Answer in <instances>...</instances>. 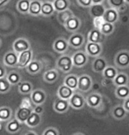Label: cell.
I'll use <instances>...</instances> for the list:
<instances>
[{
    "label": "cell",
    "instance_id": "obj_1",
    "mask_svg": "<svg viewBox=\"0 0 129 135\" xmlns=\"http://www.w3.org/2000/svg\"><path fill=\"white\" fill-rule=\"evenodd\" d=\"M56 67L64 73H68L73 67L72 57L66 54H62L56 61Z\"/></svg>",
    "mask_w": 129,
    "mask_h": 135
},
{
    "label": "cell",
    "instance_id": "obj_2",
    "mask_svg": "<svg viewBox=\"0 0 129 135\" xmlns=\"http://www.w3.org/2000/svg\"><path fill=\"white\" fill-rule=\"evenodd\" d=\"M114 65L120 69H126L129 67V50H121L117 52L114 57Z\"/></svg>",
    "mask_w": 129,
    "mask_h": 135
},
{
    "label": "cell",
    "instance_id": "obj_3",
    "mask_svg": "<svg viewBox=\"0 0 129 135\" xmlns=\"http://www.w3.org/2000/svg\"><path fill=\"white\" fill-rule=\"evenodd\" d=\"M73 64L74 67L77 68H82L87 65L88 62V56L85 50H78L75 53H73L72 56Z\"/></svg>",
    "mask_w": 129,
    "mask_h": 135
},
{
    "label": "cell",
    "instance_id": "obj_4",
    "mask_svg": "<svg viewBox=\"0 0 129 135\" xmlns=\"http://www.w3.org/2000/svg\"><path fill=\"white\" fill-rule=\"evenodd\" d=\"M86 42L85 37L82 33L76 32L73 33L70 35V37L68 38V43H69V46L72 47L73 49H80L82 46H84Z\"/></svg>",
    "mask_w": 129,
    "mask_h": 135
},
{
    "label": "cell",
    "instance_id": "obj_5",
    "mask_svg": "<svg viewBox=\"0 0 129 135\" xmlns=\"http://www.w3.org/2000/svg\"><path fill=\"white\" fill-rule=\"evenodd\" d=\"M85 52L87 53L88 57H97L103 52V45L102 43L97 42H88L85 45Z\"/></svg>",
    "mask_w": 129,
    "mask_h": 135
},
{
    "label": "cell",
    "instance_id": "obj_6",
    "mask_svg": "<svg viewBox=\"0 0 129 135\" xmlns=\"http://www.w3.org/2000/svg\"><path fill=\"white\" fill-rule=\"evenodd\" d=\"M93 86V80L89 75L83 74L79 76L77 89L80 92H88Z\"/></svg>",
    "mask_w": 129,
    "mask_h": 135
},
{
    "label": "cell",
    "instance_id": "obj_7",
    "mask_svg": "<svg viewBox=\"0 0 129 135\" xmlns=\"http://www.w3.org/2000/svg\"><path fill=\"white\" fill-rule=\"evenodd\" d=\"M18 60H19V53L15 52L13 50H9L4 55L3 64L6 67L13 68L18 66Z\"/></svg>",
    "mask_w": 129,
    "mask_h": 135
},
{
    "label": "cell",
    "instance_id": "obj_8",
    "mask_svg": "<svg viewBox=\"0 0 129 135\" xmlns=\"http://www.w3.org/2000/svg\"><path fill=\"white\" fill-rule=\"evenodd\" d=\"M70 107L74 109H82L84 108V106L87 104L86 103V98L84 95L80 93L75 92L72 95V97L69 100Z\"/></svg>",
    "mask_w": 129,
    "mask_h": 135
},
{
    "label": "cell",
    "instance_id": "obj_9",
    "mask_svg": "<svg viewBox=\"0 0 129 135\" xmlns=\"http://www.w3.org/2000/svg\"><path fill=\"white\" fill-rule=\"evenodd\" d=\"M69 43L68 40L65 39V37H59L53 42L52 48L55 52L59 54H65L69 49Z\"/></svg>",
    "mask_w": 129,
    "mask_h": 135
},
{
    "label": "cell",
    "instance_id": "obj_10",
    "mask_svg": "<svg viewBox=\"0 0 129 135\" xmlns=\"http://www.w3.org/2000/svg\"><path fill=\"white\" fill-rule=\"evenodd\" d=\"M29 49H31V44L29 41L25 37L18 38L12 43V50L17 53L23 52Z\"/></svg>",
    "mask_w": 129,
    "mask_h": 135
},
{
    "label": "cell",
    "instance_id": "obj_11",
    "mask_svg": "<svg viewBox=\"0 0 129 135\" xmlns=\"http://www.w3.org/2000/svg\"><path fill=\"white\" fill-rule=\"evenodd\" d=\"M65 28L66 29V31L71 33H76L79 31V29L82 27V20H80V18H78L75 15H73L70 19L65 23L64 25Z\"/></svg>",
    "mask_w": 129,
    "mask_h": 135
},
{
    "label": "cell",
    "instance_id": "obj_12",
    "mask_svg": "<svg viewBox=\"0 0 129 135\" xmlns=\"http://www.w3.org/2000/svg\"><path fill=\"white\" fill-rule=\"evenodd\" d=\"M30 98H31L34 105H39V104H44L46 102L47 95L44 90L41 88H36L34 89L30 94Z\"/></svg>",
    "mask_w": 129,
    "mask_h": 135
},
{
    "label": "cell",
    "instance_id": "obj_13",
    "mask_svg": "<svg viewBox=\"0 0 129 135\" xmlns=\"http://www.w3.org/2000/svg\"><path fill=\"white\" fill-rule=\"evenodd\" d=\"M33 60V50L29 49L23 52L19 53V60H18V68H26L27 65Z\"/></svg>",
    "mask_w": 129,
    "mask_h": 135
},
{
    "label": "cell",
    "instance_id": "obj_14",
    "mask_svg": "<svg viewBox=\"0 0 129 135\" xmlns=\"http://www.w3.org/2000/svg\"><path fill=\"white\" fill-rule=\"evenodd\" d=\"M103 101V96L99 93H92L86 98L87 105L91 109H97L101 105Z\"/></svg>",
    "mask_w": 129,
    "mask_h": 135
},
{
    "label": "cell",
    "instance_id": "obj_15",
    "mask_svg": "<svg viewBox=\"0 0 129 135\" xmlns=\"http://www.w3.org/2000/svg\"><path fill=\"white\" fill-rule=\"evenodd\" d=\"M103 19H104L105 22L116 24L118 21V19H120V12L115 8L109 7V8L106 9V11L104 12Z\"/></svg>",
    "mask_w": 129,
    "mask_h": 135
},
{
    "label": "cell",
    "instance_id": "obj_16",
    "mask_svg": "<svg viewBox=\"0 0 129 135\" xmlns=\"http://www.w3.org/2000/svg\"><path fill=\"white\" fill-rule=\"evenodd\" d=\"M108 63L107 60L105 59L103 57H95L94 61L92 63V70L95 73H103V72L104 71V69L107 67Z\"/></svg>",
    "mask_w": 129,
    "mask_h": 135
},
{
    "label": "cell",
    "instance_id": "obj_17",
    "mask_svg": "<svg viewBox=\"0 0 129 135\" xmlns=\"http://www.w3.org/2000/svg\"><path fill=\"white\" fill-rule=\"evenodd\" d=\"M74 93H75V90L70 88L69 86H65V84H62V85L59 88V89H58L57 95H58V97L60 99L69 101L70 98L72 97V95Z\"/></svg>",
    "mask_w": 129,
    "mask_h": 135
},
{
    "label": "cell",
    "instance_id": "obj_18",
    "mask_svg": "<svg viewBox=\"0 0 129 135\" xmlns=\"http://www.w3.org/2000/svg\"><path fill=\"white\" fill-rule=\"evenodd\" d=\"M21 127H22V124L14 117V118H11L9 121L6 122V131L12 134L17 133V132L21 129Z\"/></svg>",
    "mask_w": 129,
    "mask_h": 135
},
{
    "label": "cell",
    "instance_id": "obj_19",
    "mask_svg": "<svg viewBox=\"0 0 129 135\" xmlns=\"http://www.w3.org/2000/svg\"><path fill=\"white\" fill-rule=\"evenodd\" d=\"M33 109L32 108H21L19 107L15 112V118L21 122V124H25L30 114L32 113Z\"/></svg>",
    "mask_w": 129,
    "mask_h": 135
},
{
    "label": "cell",
    "instance_id": "obj_20",
    "mask_svg": "<svg viewBox=\"0 0 129 135\" xmlns=\"http://www.w3.org/2000/svg\"><path fill=\"white\" fill-rule=\"evenodd\" d=\"M53 109L57 113L63 114L65 113L68 109H70V103L69 101L67 100H63V99L59 98L57 101L54 102L53 103Z\"/></svg>",
    "mask_w": 129,
    "mask_h": 135
},
{
    "label": "cell",
    "instance_id": "obj_21",
    "mask_svg": "<svg viewBox=\"0 0 129 135\" xmlns=\"http://www.w3.org/2000/svg\"><path fill=\"white\" fill-rule=\"evenodd\" d=\"M42 4V0H31V2H30L28 15L33 16V17L41 16Z\"/></svg>",
    "mask_w": 129,
    "mask_h": 135
},
{
    "label": "cell",
    "instance_id": "obj_22",
    "mask_svg": "<svg viewBox=\"0 0 129 135\" xmlns=\"http://www.w3.org/2000/svg\"><path fill=\"white\" fill-rule=\"evenodd\" d=\"M25 69H26L27 73H29V74H31V75H35L41 73V71L42 69V65L39 60L33 59L31 62L27 65V66Z\"/></svg>",
    "mask_w": 129,
    "mask_h": 135
},
{
    "label": "cell",
    "instance_id": "obj_23",
    "mask_svg": "<svg viewBox=\"0 0 129 135\" xmlns=\"http://www.w3.org/2000/svg\"><path fill=\"white\" fill-rule=\"evenodd\" d=\"M106 8L103 4H93L89 7V14L93 19L97 17H103Z\"/></svg>",
    "mask_w": 129,
    "mask_h": 135
},
{
    "label": "cell",
    "instance_id": "obj_24",
    "mask_svg": "<svg viewBox=\"0 0 129 135\" xmlns=\"http://www.w3.org/2000/svg\"><path fill=\"white\" fill-rule=\"evenodd\" d=\"M17 86H18V92L23 95H30L32 93V91L34 90L33 84L30 81L27 80H21Z\"/></svg>",
    "mask_w": 129,
    "mask_h": 135
},
{
    "label": "cell",
    "instance_id": "obj_25",
    "mask_svg": "<svg viewBox=\"0 0 129 135\" xmlns=\"http://www.w3.org/2000/svg\"><path fill=\"white\" fill-rule=\"evenodd\" d=\"M41 122H42V115H40V114L36 113V112L33 110L25 124L28 127H30V128H35V127H37L41 124Z\"/></svg>",
    "mask_w": 129,
    "mask_h": 135
},
{
    "label": "cell",
    "instance_id": "obj_26",
    "mask_svg": "<svg viewBox=\"0 0 129 135\" xmlns=\"http://www.w3.org/2000/svg\"><path fill=\"white\" fill-rule=\"evenodd\" d=\"M55 12L53 3L50 1H42V11H41V16L44 18H49L52 16Z\"/></svg>",
    "mask_w": 129,
    "mask_h": 135
},
{
    "label": "cell",
    "instance_id": "obj_27",
    "mask_svg": "<svg viewBox=\"0 0 129 135\" xmlns=\"http://www.w3.org/2000/svg\"><path fill=\"white\" fill-rule=\"evenodd\" d=\"M103 35L99 29L94 28L90 30L88 34V42H97V43H102L103 41Z\"/></svg>",
    "mask_w": 129,
    "mask_h": 135
},
{
    "label": "cell",
    "instance_id": "obj_28",
    "mask_svg": "<svg viewBox=\"0 0 129 135\" xmlns=\"http://www.w3.org/2000/svg\"><path fill=\"white\" fill-rule=\"evenodd\" d=\"M59 73L57 69H50L47 70L44 73L42 79L47 83H54L59 79Z\"/></svg>",
    "mask_w": 129,
    "mask_h": 135
},
{
    "label": "cell",
    "instance_id": "obj_29",
    "mask_svg": "<svg viewBox=\"0 0 129 135\" xmlns=\"http://www.w3.org/2000/svg\"><path fill=\"white\" fill-rule=\"evenodd\" d=\"M78 79H79V77H78L76 74H74V73H70V74L65 76L63 84H65V86H69L70 88L75 90V89H77L78 88Z\"/></svg>",
    "mask_w": 129,
    "mask_h": 135
},
{
    "label": "cell",
    "instance_id": "obj_30",
    "mask_svg": "<svg viewBox=\"0 0 129 135\" xmlns=\"http://www.w3.org/2000/svg\"><path fill=\"white\" fill-rule=\"evenodd\" d=\"M53 6H54L55 12H63L67 9H70L71 2L70 0H53Z\"/></svg>",
    "mask_w": 129,
    "mask_h": 135
},
{
    "label": "cell",
    "instance_id": "obj_31",
    "mask_svg": "<svg viewBox=\"0 0 129 135\" xmlns=\"http://www.w3.org/2000/svg\"><path fill=\"white\" fill-rule=\"evenodd\" d=\"M118 73V68L116 66L113 65H107V67L105 68L104 71L103 72V79H107V80H112L115 79V77L117 76Z\"/></svg>",
    "mask_w": 129,
    "mask_h": 135
},
{
    "label": "cell",
    "instance_id": "obj_32",
    "mask_svg": "<svg viewBox=\"0 0 129 135\" xmlns=\"http://www.w3.org/2000/svg\"><path fill=\"white\" fill-rule=\"evenodd\" d=\"M115 95L116 97L120 99V100H125L129 97V86H116L115 89Z\"/></svg>",
    "mask_w": 129,
    "mask_h": 135
},
{
    "label": "cell",
    "instance_id": "obj_33",
    "mask_svg": "<svg viewBox=\"0 0 129 135\" xmlns=\"http://www.w3.org/2000/svg\"><path fill=\"white\" fill-rule=\"evenodd\" d=\"M126 113L127 111L126 110L123 105H117L112 109V115L115 119L117 120H121V119L125 118L126 117Z\"/></svg>",
    "mask_w": 129,
    "mask_h": 135
},
{
    "label": "cell",
    "instance_id": "obj_34",
    "mask_svg": "<svg viewBox=\"0 0 129 135\" xmlns=\"http://www.w3.org/2000/svg\"><path fill=\"white\" fill-rule=\"evenodd\" d=\"M6 79L12 86H16L21 81V75L18 71H11L7 73Z\"/></svg>",
    "mask_w": 129,
    "mask_h": 135
},
{
    "label": "cell",
    "instance_id": "obj_35",
    "mask_svg": "<svg viewBox=\"0 0 129 135\" xmlns=\"http://www.w3.org/2000/svg\"><path fill=\"white\" fill-rule=\"evenodd\" d=\"M30 2H31V0H18L16 4V8L18 12L24 15L28 14Z\"/></svg>",
    "mask_w": 129,
    "mask_h": 135
},
{
    "label": "cell",
    "instance_id": "obj_36",
    "mask_svg": "<svg viewBox=\"0 0 129 135\" xmlns=\"http://www.w3.org/2000/svg\"><path fill=\"white\" fill-rule=\"evenodd\" d=\"M129 83V77L128 75L125 73H118L115 79L113 80V84L116 86H126L128 85Z\"/></svg>",
    "mask_w": 129,
    "mask_h": 135
},
{
    "label": "cell",
    "instance_id": "obj_37",
    "mask_svg": "<svg viewBox=\"0 0 129 135\" xmlns=\"http://www.w3.org/2000/svg\"><path fill=\"white\" fill-rule=\"evenodd\" d=\"M12 118V110L8 106L0 107V121L7 122Z\"/></svg>",
    "mask_w": 129,
    "mask_h": 135
},
{
    "label": "cell",
    "instance_id": "obj_38",
    "mask_svg": "<svg viewBox=\"0 0 129 135\" xmlns=\"http://www.w3.org/2000/svg\"><path fill=\"white\" fill-rule=\"evenodd\" d=\"M73 15H74L73 14V12L71 11L70 9H67V10H65V11L58 12L57 17H58V20H59V23L64 26L65 22L68 20V19H70Z\"/></svg>",
    "mask_w": 129,
    "mask_h": 135
},
{
    "label": "cell",
    "instance_id": "obj_39",
    "mask_svg": "<svg viewBox=\"0 0 129 135\" xmlns=\"http://www.w3.org/2000/svg\"><path fill=\"white\" fill-rule=\"evenodd\" d=\"M115 30V26L114 24L109 23V22H104L102 27L100 28L101 33L104 35V36H108V35H111L114 32Z\"/></svg>",
    "mask_w": 129,
    "mask_h": 135
},
{
    "label": "cell",
    "instance_id": "obj_40",
    "mask_svg": "<svg viewBox=\"0 0 129 135\" xmlns=\"http://www.w3.org/2000/svg\"><path fill=\"white\" fill-rule=\"evenodd\" d=\"M11 88H12V85L10 84L9 81L7 80L6 77L0 79V94H1V95L7 94L11 90Z\"/></svg>",
    "mask_w": 129,
    "mask_h": 135
},
{
    "label": "cell",
    "instance_id": "obj_41",
    "mask_svg": "<svg viewBox=\"0 0 129 135\" xmlns=\"http://www.w3.org/2000/svg\"><path fill=\"white\" fill-rule=\"evenodd\" d=\"M107 2L109 6L117 9L118 12L121 11V9L126 4L125 0H107Z\"/></svg>",
    "mask_w": 129,
    "mask_h": 135
},
{
    "label": "cell",
    "instance_id": "obj_42",
    "mask_svg": "<svg viewBox=\"0 0 129 135\" xmlns=\"http://www.w3.org/2000/svg\"><path fill=\"white\" fill-rule=\"evenodd\" d=\"M104 22H105V20L103 19V17H97L93 19V25H94V27L99 30L101 27H102Z\"/></svg>",
    "mask_w": 129,
    "mask_h": 135
},
{
    "label": "cell",
    "instance_id": "obj_43",
    "mask_svg": "<svg viewBox=\"0 0 129 135\" xmlns=\"http://www.w3.org/2000/svg\"><path fill=\"white\" fill-rule=\"evenodd\" d=\"M33 102L30 97H25L22 99L21 104H20V107L21 108H32L33 109Z\"/></svg>",
    "mask_w": 129,
    "mask_h": 135
},
{
    "label": "cell",
    "instance_id": "obj_44",
    "mask_svg": "<svg viewBox=\"0 0 129 135\" xmlns=\"http://www.w3.org/2000/svg\"><path fill=\"white\" fill-rule=\"evenodd\" d=\"M42 135H59V132L57 128L50 126V127L45 128L44 131L42 132Z\"/></svg>",
    "mask_w": 129,
    "mask_h": 135
},
{
    "label": "cell",
    "instance_id": "obj_45",
    "mask_svg": "<svg viewBox=\"0 0 129 135\" xmlns=\"http://www.w3.org/2000/svg\"><path fill=\"white\" fill-rule=\"evenodd\" d=\"M76 2L80 6L84 7V8H89L93 4L92 0H76Z\"/></svg>",
    "mask_w": 129,
    "mask_h": 135
},
{
    "label": "cell",
    "instance_id": "obj_46",
    "mask_svg": "<svg viewBox=\"0 0 129 135\" xmlns=\"http://www.w3.org/2000/svg\"><path fill=\"white\" fill-rule=\"evenodd\" d=\"M44 104H39V105H35V107L33 108V110L36 113L40 114V115H42V113L44 112Z\"/></svg>",
    "mask_w": 129,
    "mask_h": 135
},
{
    "label": "cell",
    "instance_id": "obj_47",
    "mask_svg": "<svg viewBox=\"0 0 129 135\" xmlns=\"http://www.w3.org/2000/svg\"><path fill=\"white\" fill-rule=\"evenodd\" d=\"M7 74L6 69V65L4 64L0 63V79L2 78H6Z\"/></svg>",
    "mask_w": 129,
    "mask_h": 135
},
{
    "label": "cell",
    "instance_id": "obj_48",
    "mask_svg": "<svg viewBox=\"0 0 129 135\" xmlns=\"http://www.w3.org/2000/svg\"><path fill=\"white\" fill-rule=\"evenodd\" d=\"M123 107L125 108V109L127 112H129V97L128 98H126V99H125L124 100V102H123Z\"/></svg>",
    "mask_w": 129,
    "mask_h": 135
},
{
    "label": "cell",
    "instance_id": "obj_49",
    "mask_svg": "<svg viewBox=\"0 0 129 135\" xmlns=\"http://www.w3.org/2000/svg\"><path fill=\"white\" fill-rule=\"evenodd\" d=\"M10 2H11V0H0V9L7 6Z\"/></svg>",
    "mask_w": 129,
    "mask_h": 135
},
{
    "label": "cell",
    "instance_id": "obj_50",
    "mask_svg": "<svg viewBox=\"0 0 129 135\" xmlns=\"http://www.w3.org/2000/svg\"><path fill=\"white\" fill-rule=\"evenodd\" d=\"M22 135H37V133L34 131H27V132H25Z\"/></svg>",
    "mask_w": 129,
    "mask_h": 135
},
{
    "label": "cell",
    "instance_id": "obj_51",
    "mask_svg": "<svg viewBox=\"0 0 129 135\" xmlns=\"http://www.w3.org/2000/svg\"><path fill=\"white\" fill-rule=\"evenodd\" d=\"M93 4H103L104 0H92Z\"/></svg>",
    "mask_w": 129,
    "mask_h": 135
},
{
    "label": "cell",
    "instance_id": "obj_52",
    "mask_svg": "<svg viewBox=\"0 0 129 135\" xmlns=\"http://www.w3.org/2000/svg\"><path fill=\"white\" fill-rule=\"evenodd\" d=\"M73 135H85V134L82 133V132H75V133H73Z\"/></svg>",
    "mask_w": 129,
    "mask_h": 135
},
{
    "label": "cell",
    "instance_id": "obj_53",
    "mask_svg": "<svg viewBox=\"0 0 129 135\" xmlns=\"http://www.w3.org/2000/svg\"><path fill=\"white\" fill-rule=\"evenodd\" d=\"M125 1H126V4H129V0H125Z\"/></svg>",
    "mask_w": 129,
    "mask_h": 135
},
{
    "label": "cell",
    "instance_id": "obj_54",
    "mask_svg": "<svg viewBox=\"0 0 129 135\" xmlns=\"http://www.w3.org/2000/svg\"><path fill=\"white\" fill-rule=\"evenodd\" d=\"M1 123H2V122H1V121H0V130H1V129H2V124H1Z\"/></svg>",
    "mask_w": 129,
    "mask_h": 135
},
{
    "label": "cell",
    "instance_id": "obj_55",
    "mask_svg": "<svg viewBox=\"0 0 129 135\" xmlns=\"http://www.w3.org/2000/svg\"><path fill=\"white\" fill-rule=\"evenodd\" d=\"M1 45H2V41H1V39H0V47H1Z\"/></svg>",
    "mask_w": 129,
    "mask_h": 135
},
{
    "label": "cell",
    "instance_id": "obj_56",
    "mask_svg": "<svg viewBox=\"0 0 129 135\" xmlns=\"http://www.w3.org/2000/svg\"><path fill=\"white\" fill-rule=\"evenodd\" d=\"M52 1H53V0H52Z\"/></svg>",
    "mask_w": 129,
    "mask_h": 135
}]
</instances>
